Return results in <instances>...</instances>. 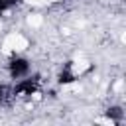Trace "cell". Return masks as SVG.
I'll return each instance as SVG.
<instances>
[{"label": "cell", "instance_id": "cell-1", "mask_svg": "<svg viewBox=\"0 0 126 126\" xmlns=\"http://www.w3.org/2000/svg\"><path fill=\"white\" fill-rule=\"evenodd\" d=\"M28 47V39L20 33H10L6 35L4 43H2V51L4 53H12V51H24Z\"/></svg>", "mask_w": 126, "mask_h": 126}, {"label": "cell", "instance_id": "cell-2", "mask_svg": "<svg viewBox=\"0 0 126 126\" xmlns=\"http://www.w3.org/2000/svg\"><path fill=\"white\" fill-rule=\"evenodd\" d=\"M91 69V63L87 61V59H83L81 55H77V59H75V63H73V67H71V73L75 75V77H79V75H83L85 71H89Z\"/></svg>", "mask_w": 126, "mask_h": 126}, {"label": "cell", "instance_id": "cell-3", "mask_svg": "<svg viewBox=\"0 0 126 126\" xmlns=\"http://www.w3.org/2000/svg\"><path fill=\"white\" fill-rule=\"evenodd\" d=\"M41 22H43L41 14H30V16H28V24H30L32 28H39Z\"/></svg>", "mask_w": 126, "mask_h": 126}, {"label": "cell", "instance_id": "cell-4", "mask_svg": "<svg viewBox=\"0 0 126 126\" xmlns=\"http://www.w3.org/2000/svg\"><path fill=\"white\" fill-rule=\"evenodd\" d=\"M63 91H71V93H81L83 91V85L81 83H69L63 87Z\"/></svg>", "mask_w": 126, "mask_h": 126}, {"label": "cell", "instance_id": "cell-5", "mask_svg": "<svg viewBox=\"0 0 126 126\" xmlns=\"http://www.w3.org/2000/svg\"><path fill=\"white\" fill-rule=\"evenodd\" d=\"M24 2L30 6H47L49 4V0H24Z\"/></svg>", "mask_w": 126, "mask_h": 126}, {"label": "cell", "instance_id": "cell-6", "mask_svg": "<svg viewBox=\"0 0 126 126\" xmlns=\"http://www.w3.org/2000/svg\"><path fill=\"white\" fill-rule=\"evenodd\" d=\"M122 89H124V83H122V81H116V85H114V91H116V93H122Z\"/></svg>", "mask_w": 126, "mask_h": 126}, {"label": "cell", "instance_id": "cell-7", "mask_svg": "<svg viewBox=\"0 0 126 126\" xmlns=\"http://www.w3.org/2000/svg\"><path fill=\"white\" fill-rule=\"evenodd\" d=\"M96 122H100V124H110V126H112V120H108V118H96Z\"/></svg>", "mask_w": 126, "mask_h": 126}]
</instances>
